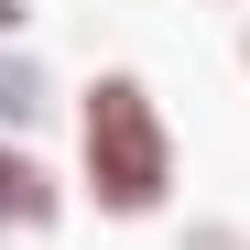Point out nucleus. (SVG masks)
I'll list each match as a JSON object with an SVG mask.
<instances>
[{"mask_svg": "<svg viewBox=\"0 0 250 250\" xmlns=\"http://www.w3.org/2000/svg\"><path fill=\"white\" fill-rule=\"evenodd\" d=\"M22 22H33V11H22V0H0V44H22Z\"/></svg>", "mask_w": 250, "mask_h": 250, "instance_id": "4", "label": "nucleus"}, {"mask_svg": "<svg viewBox=\"0 0 250 250\" xmlns=\"http://www.w3.org/2000/svg\"><path fill=\"white\" fill-rule=\"evenodd\" d=\"M55 218H65V185L44 174V152H33V142H0V239H22V229L44 239Z\"/></svg>", "mask_w": 250, "mask_h": 250, "instance_id": "2", "label": "nucleus"}, {"mask_svg": "<svg viewBox=\"0 0 250 250\" xmlns=\"http://www.w3.org/2000/svg\"><path fill=\"white\" fill-rule=\"evenodd\" d=\"M76 174H87L98 218H163L174 207V131L131 65H98L76 87Z\"/></svg>", "mask_w": 250, "mask_h": 250, "instance_id": "1", "label": "nucleus"}, {"mask_svg": "<svg viewBox=\"0 0 250 250\" xmlns=\"http://www.w3.org/2000/svg\"><path fill=\"white\" fill-rule=\"evenodd\" d=\"M44 109H55V76H44V55H33V44H0V142H22Z\"/></svg>", "mask_w": 250, "mask_h": 250, "instance_id": "3", "label": "nucleus"}, {"mask_svg": "<svg viewBox=\"0 0 250 250\" xmlns=\"http://www.w3.org/2000/svg\"><path fill=\"white\" fill-rule=\"evenodd\" d=\"M239 65H250V33H239Z\"/></svg>", "mask_w": 250, "mask_h": 250, "instance_id": "5", "label": "nucleus"}]
</instances>
